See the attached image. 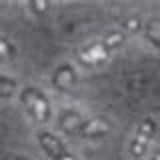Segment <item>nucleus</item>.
<instances>
[{"instance_id": "obj_15", "label": "nucleus", "mask_w": 160, "mask_h": 160, "mask_svg": "<svg viewBox=\"0 0 160 160\" xmlns=\"http://www.w3.org/2000/svg\"><path fill=\"white\" fill-rule=\"evenodd\" d=\"M6 160H22V158H12V156H10V158H6Z\"/></svg>"}, {"instance_id": "obj_5", "label": "nucleus", "mask_w": 160, "mask_h": 160, "mask_svg": "<svg viewBox=\"0 0 160 160\" xmlns=\"http://www.w3.org/2000/svg\"><path fill=\"white\" fill-rule=\"evenodd\" d=\"M110 130V124L106 118H90L86 122H82L78 132L86 138H98V136H104Z\"/></svg>"}, {"instance_id": "obj_6", "label": "nucleus", "mask_w": 160, "mask_h": 160, "mask_svg": "<svg viewBox=\"0 0 160 160\" xmlns=\"http://www.w3.org/2000/svg\"><path fill=\"white\" fill-rule=\"evenodd\" d=\"M52 84L58 90H70L76 84V74H74L72 66L68 64H62V66L56 68V72L52 74Z\"/></svg>"}, {"instance_id": "obj_9", "label": "nucleus", "mask_w": 160, "mask_h": 160, "mask_svg": "<svg viewBox=\"0 0 160 160\" xmlns=\"http://www.w3.org/2000/svg\"><path fill=\"white\" fill-rule=\"evenodd\" d=\"M124 38H126V34H122V32H112V34H108V36L102 40V44H104L108 50H114L116 46H120V44L124 42Z\"/></svg>"}, {"instance_id": "obj_7", "label": "nucleus", "mask_w": 160, "mask_h": 160, "mask_svg": "<svg viewBox=\"0 0 160 160\" xmlns=\"http://www.w3.org/2000/svg\"><path fill=\"white\" fill-rule=\"evenodd\" d=\"M60 126H62L66 132H78L80 126H82V120L76 112H62L60 116Z\"/></svg>"}, {"instance_id": "obj_1", "label": "nucleus", "mask_w": 160, "mask_h": 160, "mask_svg": "<svg viewBox=\"0 0 160 160\" xmlns=\"http://www.w3.org/2000/svg\"><path fill=\"white\" fill-rule=\"evenodd\" d=\"M22 102L28 108V112L32 114V118L36 122H48L50 118V104L46 96L40 92L38 88H24L22 90Z\"/></svg>"}, {"instance_id": "obj_13", "label": "nucleus", "mask_w": 160, "mask_h": 160, "mask_svg": "<svg viewBox=\"0 0 160 160\" xmlns=\"http://www.w3.org/2000/svg\"><path fill=\"white\" fill-rule=\"evenodd\" d=\"M138 26H140L138 18H130V20H126V28H128V30H138Z\"/></svg>"}, {"instance_id": "obj_11", "label": "nucleus", "mask_w": 160, "mask_h": 160, "mask_svg": "<svg viewBox=\"0 0 160 160\" xmlns=\"http://www.w3.org/2000/svg\"><path fill=\"white\" fill-rule=\"evenodd\" d=\"M12 54H14L12 44H10L8 40L0 38V58H8V56H12Z\"/></svg>"}, {"instance_id": "obj_8", "label": "nucleus", "mask_w": 160, "mask_h": 160, "mask_svg": "<svg viewBox=\"0 0 160 160\" xmlns=\"http://www.w3.org/2000/svg\"><path fill=\"white\" fill-rule=\"evenodd\" d=\"M144 34L154 46L160 48V18H150L146 24H144Z\"/></svg>"}, {"instance_id": "obj_4", "label": "nucleus", "mask_w": 160, "mask_h": 160, "mask_svg": "<svg viewBox=\"0 0 160 160\" xmlns=\"http://www.w3.org/2000/svg\"><path fill=\"white\" fill-rule=\"evenodd\" d=\"M108 54H110V50L104 46L102 42H98V44H90L88 48L80 50V52H78V60L82 64L92 66V64H102L104 60L108 58Z\"/></svg>"}, {"instance_id": "obj_10", "label": "nucleus", "mask_w": 160, "mask_h": 160, "mask_svg": "<svg viewBox=\"0 0 160 160\" xmlns=\"http://www.w3.org/2000/svg\"><path fill=\"white\" fill-rule=\"evenodd\" d=\"M14 92H16V82L6 76H0V96L6 98V96H12Z\"/></svg>"}, {"instance_id": "obj_14", "label": "nucleus", "mask_w": 160, "mask_h": 160, "mask_svg": "<svg viewBox=\"0 0 160 160\" xmlns=\"http://www.w3.org/2000/svg\"><path fill=\"white\" fill-rule=\"evenodd\" d=\"M152 160H160V152H156V154H154V158Z\"/></svg>"}, {"instance_id": "obj_3", "label": "nucleus", "mask_w": 160, "mask_h": 160, "mask_svg": "<svg viewBox=\"0 0 160 160\" xmlns=\"http://www.w3.org/2000/svg\"><path fill=\"white\" fill-rule=\"evenodd\" d=\"M154 128H156V124H154V120H150V118H146L142 124H140V128L136 132V138H134V142H132V148H130L134 156H142V154L146 152L148 142H150V138H152V134H154Z\"/></svg>"}, {"instance_id": "obj_2", "label": "nucleus", "mask_w": 160, "mask_h": 160, "mask_svg": "<svg viewBox=\"0 0 160 160\" xmlns=\"http://www.w3.org/2000/svg\"><path fill=\"white\" fill-rule=\"evenodd\" d=\"M38 140H40V146H42V150H44V152H46L52 160H76L66 148H64V144L60 142V140L54 136V134H50V132H40V134H38Z\"/></svg>"}, {"instance_id": "obj_12", "label": "nucleus", "mask_w": 160, "mask_h": 160, "mask_svg": "<svg viewBox=\"0 0 160 160\" xmlns=\"http://www.w3.org/2000/svg\"><path fill=\"white\" fill-rule=\"evenodd\" d=\"M30 8L36 10L38 14H42L44 10H48V4H46V2H32V4H30Z\"/></svg>"}]
</instances>
